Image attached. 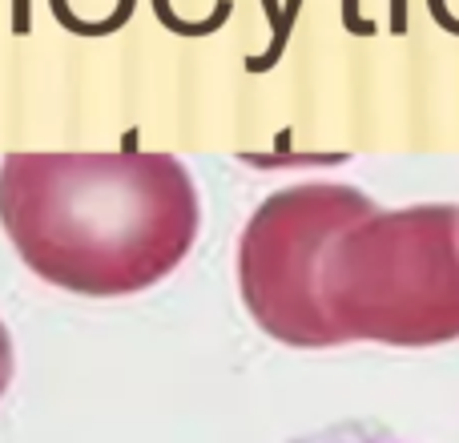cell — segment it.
Wrapping results in <instances>:
<instances>
[{
  "label": "cell",
  "instance_id": "3957f363",
  "mask_svg": "<svg viewBox=\"0 0 459 443\" xmlns=\"http://www.w3.org/2000/svg\"><path fill=\"white\" fill-rule=\"evenodd\" d=\"M375 202L355 186L302 182L274 190L238 238V291L262 334L299 351H323L326 331L315 302V274L326 242Z\"/></svg>",
  "mask_w": 459,
  "mask_h": 443
},
{
  "label": "cell",
  "instance_id": "8992f818",
  "mask_svg": "<svg viewBox=\"0 0 459 443\" xmlns=\"http://www.w3.org/2000/svg\"><path fill=\"white\" fill-rule=\"evenodd\" d=\"M13 371H16L13 339H8V326H4V318H0V399H4L8 383H13Z\"/></svg>",
  "mask_w": 459,
  "mask_h": 443
},
{
  "label": "cell",
  "instance_id": "5b68a950",
  "mask_svg": "<svg viewBox=\"0 0 459 443\" xmlns=\"http://www.w3.org/2000/svg\"><path fill=\"white\" fill-rule=\"evenodd\" d=\"M286 443H411V439H403L399 431L383 428V423H375V420H342V423H331V428L294 436Z\"/></svg>",
  "mask_w": 459,
  "mask_h": 443
},
{
  "label": "cell",
  "instance_id": "7a4b0ae2",
  "mask_svg": "<svg viewBox=\"0 0 459 443\" xmlns=\"http://www.w3.org/2000/svg\"><path fill=\"white\" fill-rule=\"evenodd\" d=\"M315 302L326 347L459 339V206H375L334 230L318 258Z\"/></svg>",
  "mask_w": 459,
  "mask_h": 443
},
{
  "label": "cell",
  "instance_id": "6da1fadb",
  "mask_svg": "<svg viewBox=\"0 0 459 443\" xmlns=\"http://www.w3.org/2000/svg\"><path fill=\"white\" fill-rule=\"evenodd\" d=\"M0 226L48 286L126 299L186 262L202 202L174 153H8L0 161Z\"/></svg>",
  "mask_w": 459,
  "mask_h": 443
},
{
  "label": "cell",
  "instance_id": "277c9868",
  "mask_svg": "<svg viewBox=\"0 0 459 443\" xmlns=\"http://www.w3.org/2000/svg\"><path fill=\"white\" fill-rule=\"evenodd\" d=\"M48 8L77 37H109L134 16L137 0H48Z\"/></svg>",
  "mask_w": 459,
  "mask_h": 443
}]
</instances>
